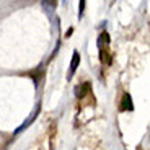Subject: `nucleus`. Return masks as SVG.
<instances>
[{
	"instance_id": "4",
	"label": "nucleus",
	"mask_w": 150,
	"mask_h": 150,
	"mask_svg": "<svg viewBox=\"0 0 150 150\" xmlns=\"http://www.w3.org/2000/svg\"><path fill=\"white\" fill-rule=\"evenodd\" d=\"M108 44L109 42V34L108 33H101V36H100V46H103V44Z\"/></svg>"
},
{
	"instance_id": "2",
	"label": "nucleus",
	"mask_w": 150,
	"mask_h": 150,
	"mask_svg": "<svg viewBox=\"0 0 150 150\" xmlns=\"http://www.w3.org/2000/svg\"><path fill=\"white\" fill-rule=\"evenodd\" d=\"M88 91H90V83L85 82V83H82V85H79L77 88H75V96L77 98H85L86 95H88Z\"/></svg>"
},
{
	"instance_id": "5",
	"label": "nucleus",
	"mask_w": 150,
	"mask_h": 150,
	"mask_svg": "<svg viewBox=\"0 0 150 150\" xmlns=\"http://www.w3.org/2000/svg\"><path fill=\"white\" fill-rule=\"evenodd\" d=\"M83 10H85V0H80V5H79V13H80V16L83 15Z\"/></svg>"
},
{
	"instance_id": "3",
	"label": "nucleus",
	"mask_w": 150,
	"mask_h": 150,
	"mask_svg": "<svg viewBox=\"0 0 150 150\" xmlns=\"http://www.w3.org/2000/svg\"><path fill=\"white\" fill-rule=\"evenodd\" d=\"M80 64V54L75 51L74 52V57H72V62H70V70H69V77H72V75L75 74V70H77V67H79Z\"/></svg>"
},
{
	"instance_id": "1",
	"label": "nucleus",
	"mask_w": 150,
	"mask_h": 150,
	"mask_svg": "<svg viewBox=\"0 0 150 150\" xmlns=\"http://www.w3.org/2000/svg\"><path fill=\"white\" fill-rule=\"evenodd\" d=\"M121 111H132L134 109V105H132V98L129 93L122 95V101H121Z\"/></svg>"
}]
</instances>
